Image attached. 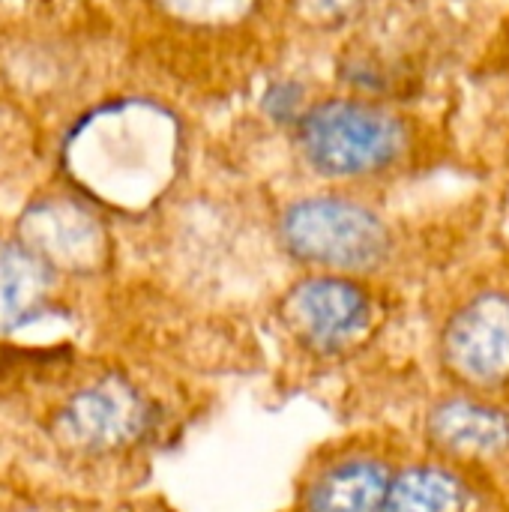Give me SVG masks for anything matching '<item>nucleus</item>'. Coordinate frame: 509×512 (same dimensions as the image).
Returning a JSON list of instances; mask_svg holds the SVG:
<instances>
[{"instance_id":"obj_8","label":"nucleus","mask_w":509,"mask_h":512,"mask_svg":"<svg viewBox=\"0 0 509 512\" xmlns=\"http://www.w3.org/2000/svg\"><path fill=\"white\" fill-rule=\"evenodd\" d=\"M483 495L474 474L444 459L396 468L381 512H480Z\"/></svg>"},{"instance_id":"obj_7","label":"nucleus","mask_w":509,"mask_h":512,"mask_svg":"<svg viewBox=\"0 0 509 512\" xmlns=\"http://www.w3.org/2000/svg\"><path fill=\"white\" fill-rule=\"evenodd\" d=\"M396 468L369 447H345L318 462L300 489V512H381Z\"/></svg>"},{"instance_id":"obj_6","label":"nucleus","mask_w":509,"mask_h":512,"mask_svg":"<svg viewBox=\"0 0 509 512\" xmlns=\"http://www.w3.org/2000/svg\"><path fill=\"white\" fill-rule=\"evenodd\" d=\"M153 411L147 399L123 378H102L99 384L75 393L60 411V432L69 444L84 450L111 453L147 435Z\"/></svg>"},{"instance_id":"obj_12","label":"nucleus","mask_w":509,"mask_h":512,"mask_svg":"<svg viewBox=\"0 0 509 512\" xmlns=\"http://www.w3.org/2000/svg\"><path fill=\"white\" fill-rule=\"evenodd\" d=\"M363 0H297L300 12L315 18V21H333L348 15L351 9H357Z\"/></svg>"},{"instance_id":"obj_2","label":"nucleus","mask_w":509,"mask_h":512,"mask_svg":"<svg viewBox=\"0 0 509 512\" xmlns=\"http://www.w3.org/2000/svg\"><path fill=\"white\" fill-rule=\"evenodd\" d=\"M279 321L303 351L315 357H345L375 333L378 303L357 276L312 273L282 294Z\"/></svg>"},{"instance_id":"obj_1","label":"nucleus","mask_w":509,"mask_h":512,"mask_svg":"<svg viewBox=\"0 0 509 512\" xmlns=\"http://www.w3.org/2000/svg\"><path fill=\"white\" fill-rule=\"evenodd\" d=\"M279 234L288 255L318 273H375L393 252V234L375 210L333 195L294 201L282 213Z\"/></svg>"},{"instance_id":"obj_11","label":"nucleus","mask_w":509,"mask_h":512,"mask_svg":"<svg viewBox=\"0 0 509 512\" xmlns=\"http://www.w3.org/2000/svg\"><path fill=\"white\" fill-rule=\"evenodd\" d=\"M258 0H165V6L186 18V21H198V24H225V21H237L243 18Z\"/></svg>"},{"instance_id":"obj_4","label":"nucleus","mask_w":509,"mask_h":512,"mask_svg":"<svg viewBox=\"0 0 509 512\" xmlns=\"http://www.w3.org/2000/svg\"><path fill=\"white\" fill-rule=\"evenodd\" d=\"M438 357L462 393L509 390V291L486 288L465 297L441 324Z\"/></svg>"},{"instance_id":"obj_10","label":"nucleus","mask_w":509,"mask_h":512,"mask_svg":"<svg viewBox=\"0 0 509 512\" xmlns=\"http://www.w3.org/2000/svg\"><path fill=\"white\" fill-rule=\"evenodd\" d=\"M48 264L33 249H0V327H15L30 318L48 291Z\"/></svg>"},{"instance_id":"obj_9","label":"nucleus","mask_w":509,"mask_h":512,"mask_svg":"<svg viewBox=\"0 0 509 512\" xmlns=\"http://www.w3.org/2000/svg\"><path fill=\"white\" fill-rule=\"evenodd\" d=\"M27 240L33 252L42 258H54L63 264L90 261L96 252V225L69 204H48L27 219Z\"/></svg>"},{"instance_id":"obj_3","label":"nucleus","mask_w":509,"mask_h":512,"mask_svg":"<svg viewBox=\"0 0 509 512\" xmlns=\"http://www.w3.org/2000/svg\"><path fill=\"white\" fill-rule=\"evenodd\" d=\"M408 144L399 117L363 102H324L300 120V147L327 177H366L390 168Z\"/></svg>"},{"instance_id":"obj_5","label":"nucleus","mask_w":509,"mask_h":512,"mask_svg":"<svg viewBox=\"0 0 509 512\" xmlns=\"http://www.w3.org/2000/svg\"><path fill=\"white\" fill-rule=\"evenodd\" d=\"M426 441L435 459L468 471L509 456V411L492 396L450 393L426 414Z\"/></svg>"}]
</instances>
